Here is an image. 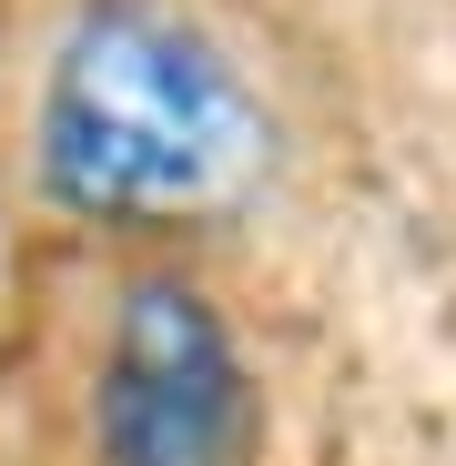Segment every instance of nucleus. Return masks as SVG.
<instances>
[{"label": "nucleus", "instance_id": "1", "mask_svg": "<svg viewBox=\"0 0 456 466\" xmlns=\"http://www.w3.org/2000/svg\"><path fill=\"white\" fill-rule=\"evenodd\" d=\"M274 112L254 71L163 0H92L31 112V173L82 223H193L254 193Z\"/></svg>", "mask_w": 456, "mask_h": 466}, {"label": "nucleus", "instance_id": "2", "mask_svg": "<svg viewBox=\"0 0 456 466\" xmlns=\"http://www.w3.org/2000/svg\"><path fill=\"white\" fill-rule=\"evenodd\" d=\"M264 385L234 315L193 274H132L92 365V466H244Z\"/></svg>", "mask_w": 456, "mask_h": 466}]
</instances>
